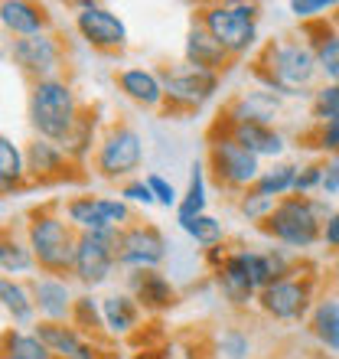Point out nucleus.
<instances>
[{
  "mask_svg": "<svg viewBox=\"0 0 339 359\" xmlns=\"http://www.w3.org/2000/svg\"><path fill=\"white\" fill-rule=\"evenodd\" d=\"M0 20L10 33L29 39V36H43L46 29V10L36 7V4H27V0H4L0 4Z\"/></svg>",
  "mask_w": 339,
  "mask_h": 359,
  "instance_id": "aec40b11",
  "label": "nucleus"
},
{
  "mask_svg": "<svg viewBox=\"0 0 339 359\" xmlns=\"http://www.w3.org/2000/svg\"><path fill=\"white\" fill-rule=\"evenodd\" d=\"M29 236V248L36 262L46 271H66V268H76V252H78V238L72 236L69 222H62L59 216H49V212H36L33 222L27 229Z\"/></svg>",
  "mask_w": 339,
  "mask_h": 359,
  "instance_id": "20e7f679",
  "label": "nucleus"
},
{
  "mask_svg": "<svg viewBox=\"0 0 339 359\" xmlns=\"http://www.w3.org/2000/svg\"><path fill=\"white\" fill-rule=\"evenodd\" d=\"M98 170L102 177H127L144 163V141L134 128H114L98 147Z\"/></svg>",
  "mask_w": 339,
  "mask_h": 359,
  "instance_id": "1a4fd4ad",
  "label": "nucleus"
},
{
  "mask_svg": "<svg viewBox=\"0 0 339 359\" xmlns=\"http://www.w3.org/2000/svg\"><path fill=\"white\" fill-rule=\"evenodd\" d=\"M323 193L339 196V154H330V161L323 163Z\"/></svg>",
  "mask_w": 339,
  "mask_h": 359,
  "instance_id": "58836bf2",
  "label": "nucleus"
},
{
  "mask_svg": "<svg viewBox=\"0 0 339 359\" xmlns=\"http://www.w3.org/2000/svg\"><path fill=\"white\" fill-rule=\"evenodd\" d=\"M163 95L173 108H199L219 92V76L196 66H177L163 72Z\"/></svg>",
  "mask_w": 339,
  "mask_h": 359,
  "instance_id": "0eeeda50",
  "label": "nucleus"
},
{
  "mask_svg": "<svg viewBox=\"0 0 339 359\" xmlns=\"http://www.w3.org/2000/svg\"><path fill=\"white\" fill-rule=\"evenodd\" d=\"M232 137L254 157H277V154H284V137L268 124H232Z\"/></svg>",
  "mask_w": 339,
  "mask_h": 359,
  "instance_id": "5701e85b",
  "label": "nucleus"
},
{
  "mask_svg": "<svg viewBox=\"0 0 339 359\" xmlns=\"http://www.w3.org/2000/svg\"><path fill=\"white\" fill-rule=\"evenodd\" d=\"M313 337L326 346L330 353H339V301L326 297L313 307Z\"/></svg>",
  "mask_w": 339,
  "mask_h": 359,
  "instance_id": "393cba45",
  "label": "nucleus"
},
{
  "mask_svg": "<svg viewBox=\"0 0 339 359\" xmlns=\"http://www.w3.org/2000/svg\"><path fill=\"white\" fill-rule=\"evenodd\" d=\"M219 356L222 359H248L251 356V340L242 330H226L219 337Z\"/></svg>",
  "mask_w": 339,
  "mask_h": 359,
  "instance_id": "f704fd0d",
  "label": "nucleus"
},
{
  "mask_svg": "<svg viewBox=\"0 0 339 359\" xmlns=\"http://www.w3.org/2000/svg\"><path fill=\"white\" fill-rule=\"evenodd\" d=\"M131 291L144 311H167V307L177 304L173 284L157 271H134L131 274Z\"/></svg>",
  "mask_w": 339,
  "mask_h": 359,
  "instance_id": "6ab92c4d",
  "label": "nucleus"
},
{
  "mask_svg": "<svg viewBox=\"0 0 339 359\" xmlns=\"http://www.w3.org/2000/svg\"><path fill=\"white\" fill-rule=\"evenodd\" d=\"M10 59H13L27 76L36 79V82H46V79H53V72L59 69V43L49 36V33L29 36V39H13Z\"/></svg>",
  "mask_w": 339,
  "mask_h": 359,
  "instance_id": "4468645a",
  "label": "nucleus"
},
{
  "mask_svg": "<svg viewBox=\"0 0 339 359\" xmlns=\"http://www.w3.org/2000/svg\"><path fill=\"white\" fill-rule=\"evenodd\" d=\"M293 183H297V167H291V163H277V167H271V170L261 173V180L254 183V189L274 199V196H281V193H287V189H293Z\"/></svg>",
  "mask_w": 339,
  "mask_h": 359,
  "instance_id": "c756f323",
  "label": "nucleus"
},
{
  "mask_svg": "<svg viewBox=\"0 0 339 359\" xmlns=\"http://www.w3.org/2000/svg\"><path fill=\"white\" fill-rule=\"evenodd\" d=\"M274 118H277V98L268 92H248L228 108L232 124H268L271 128Z\"/></svg>",
  "mask_w": 339,
  "mask_h": 359,
  "instance_id": "4be33fe9",
  "label": "nucleus"
},
{
  "mask_svg": "<svg viewBox=\"0 0 339 359\" xmlns=\"http://www.w3.org/2000/svg\"><path fill=\"white\" fill-rule=\"evenodd\" d=\"M196 216H206V177H202V163L189 167V189L177 209L179 222H189V219H196Z\"/></svg>",
  "mask_w": 339,
  "mask_h": 359,
  "instance_id": "bb28decb",
  "label": "nucleus"
},
{
  "mask_svg": "<svg viewBox=\"0 0 339 359\" xmlns=\"http://www.w3.org/2000/svg\"><path fill=\"white\" fill-rule=\"evenodd\" d=\"M183 226V232H186L189 238H196L199 245H206V248H216L222 245V222L212 216H196V219H189V222H179Z\"/></svg>",
  "mask_w": 339,
  "mask_h": 359,
  "instance_id": "2f4dec72",
  "label": "nucleus"
},
{
  "mask_svg": "<svg viewBox=\"0 0 339 359\" xmlns=\"http://www.w3.org/2000/svg\"><path fill=\"white\" fill-rule=\"evenodd\" d=\"M323 187V167L320 163H310V167H303L297 170V183H293V193L303 196V193H310V189Z\"/></svg>",
  "mask_w": 339,
  "mask_h": 359,
  "instance_id": "4c0bfd02",
  "label": "nucleus"
},
{
  "mask_svg": "<svg viewBox=\"0 0 339 359\" xmlns=\"http://www.w3.org/2000/svg\"><path fill=\"white\" fill-rule=\"evenodd\" d=\"M76 27L98 49H121L127 43V29H124L121 17L111 13L108 7H102V4H82L76 17Z\"/></svg>",
  "mask_w": 339,
  "mask_h": 359,
  "instance_id": "ddd939ff",
  "label": "nucleus"
},
{
  "mask_svg": "<svg viewBox=\"0 0 339 359\" xmlns=\"http://www.w3.org/2000/svg\"><path fill=\"white\" fill-rule=\"evenodd\" d=\"M118 86H121V92L131 102L144 104V108H157L160 102H167L163 82L153 72H147V69H124L121 76H118Z\"/></svg>",
  "mask_w": 339,
  "mask_h": 359,
  "instance_id": "412c9836",
  "label": "nucleus"
},
{
  "mask_svg": "<svg viewBox=\"0 0 339 359\" xmlns=\"http://www.w3.org/2000/svg\"><path fill=\"white\" fill-rule=\"evenodd\" d=\"M69 222L82 232H111L127 219L124 199H104V196H76L66 206Z\"/></svg>",
  "mask_w": 339,
  "mask_h": 359,
  "instance_id": "9b49d317",
  "label": "nucleus"
},
{
  "mask_svg": "<svg viewBox=\"0 0 339 359\" xmlns=\"http://www.w3.org/2000/svg\"><path fill=\"white\" fill-rule=\"evenodd\" d=\"M317 66L333 86H339V36H323L317 39Z\"/></svg>",
  "mask_w": 339,
  "mask_h": 359,
  "instance_id": "72a5a7b5",
  "label": "nucleus"
},
{
  "mask_svg": "<svg viewBox=\"0 0 339 359\" xmlns=\"http://www.w3.org/2000/svg\"><path fill=\"white\" fill-rule=\"evenodd\" d=\"M4 359H53V353L36 333H7Z\"/></svg>",
  "mask_w": 339,
  "mask_h": 359,
  "instance_id": "c85d7f7f",
  "label": "nucleus"
},
{
  "mask_svg": "<svg viewBox=\"0 0 339 359\" xmlns=\"http://www.w3.org/2000/svg\"><path fill=\"white\" fill-rule=\"evenodd\" d=\"M27 161L36 177H49V173H59L66 167V151L53 141H33L27 151Z\"/></svg>",
  "mask_w": 339,
  "mask_h": 359,
  "instance_id": "cd10ccee",
  "label": "nucleus"
},
{
  "mask_svg": "<svg viewBox=\"0 0 339 359\" xmlns=\"http://www.w3.org/2000/svg\"><path fill=\"white\" fill-rule=\"evenodd\" d=\"M323 242L330 248H339V212L326 216V226H323Z\"/></svg>",
  "mask_w": 339,
  "mask_h": 359,
  "instance_id": "37998d69",
  "label": "nucleus"
},
{
  "mask_svg": "<svg viewBox=\"0 0 339 359\" xmlns=\"http://www.w3.org/2000/svg\"><path fill=\"white\" fill-rule=\"evenodd\" d=\"M219 291L226 297L228 304H235V307H248L254 301V294L258 287L251 284V274H248V265H245V252H235V255H228L222 265H219Z\"/></svg>",
  "mask_w": 339,
  "mask_h": 359,
  "instance_id": "2eb2a0df",
  "label": "nucleus"
},
{
  "mask_svg": "<svg viewBox=\"0 0 339 359\" xmlns=\"http://www.w3.org/2000/svg\"><path fill=\"white\" fill-rule=\"evenodd\" d=\"M264 69H258V76L268 82V88L284 95H293L307 88L317 76V53L300 43H277V46L264 49Z\"/></svg>",
  "mask_w": 339,
  "mask_h": 359,
  "instance_id": "f03ea898",
  "label": "nucleus"
},
{
  "mask_svg": "<svg viewBox=\"0 0 339 359\" xmlns=\"http://www.w3.org/2000/svg\"><path fill=\"white\" fill-rule=\"evenodd\" d=\"M0 297H4V311H7L17 323L33 320V313H36V297H33L23 284L4 278V281H0Z\"/></svg>",
  "mask_w": 339,
  "mask_h": 359,
  "instance_id": "a878e982",
  "label": "nucleus"
},
{
  "mask_svg": "<svg viewBox=\"0 0 339 359\" xmlns=\"http://www.w3.org/2000/svg\"><path fill=\"white\" fill-rule=\"evenodd\" d=\"M238 209H242L248 219H268L274 212V199L264 196V193H258V189H251V193L242 196V206Z\"/></svg>",
  "mask_w": 339,
  "mask_h": 359,
  "instance_id": "e433bc0d",
  "label": "nucleus"
},
{
  "mask_svg": "<svg viewBox=\"0 0 339 359\" xmlns=\"http://www.w3.org/2000/svg\"><path fill=\"white\" fill-rule=\"evenodd\" d=\"M336 281H339V265H336Z\"/></svg>",
  "mask_w": 339,
  "mask_h": 359,
  "instance_id": "a18cd8bd",
  "label": "nucleus"
},
{
  "mask_svg": "<svg viewBox=\"0 0 339 359\" xmlns=\"http://www.w3.org/2000/svg\"><path fill=\"white\" fill-rule=\"evenodd\" d=\"M33 297H36V311L43 313V317H49L53 323L66 320L69 313L76 311V297L69 291V284L53 278V274L33 278Z\"/></svg>",
  "mask_w": 339,
  "mask_h": 359,
  "instance_id": "dca6fc26",
  "label": "nucleus"
},
{
  "mask_svg": "<svg viewBox=\"0 0 339 359\" xmlns=\"http://www.w3.org/2000/svg\"><path fill=\"white\" fill-rule=\"evenodd\" d=\"M254 17H258L254 4H212L202 10V29H209L232 56H242L258 39Z\"/></svg>",
  "mask_w": 339,
  "mask_h": 359,
  "instance_id": "39448f33",
  "label": "nucleus"
},
{
  "mask_svg": "<svg viewBox=\"0 0 339 359\" xmlns=\"http://www.w3.org/2000/svg\"><path fill=\"white\" fill-rule=\"evenodd\" d=\"M72 323L82 327V330H98L104 323V317L98 313L92 297H76V311H72Z\"/></svg>",
  "mask_w": 339,
  "mask_h": 359,
  "instance_id": "c9c22d12",
  "label": "nucleus"
},
{
  "mask_svg": "<svg viewBox=\"0 0 339 359\" xmlns=\"http://www.w3.org/2000/svg\"><path fill=\"white\" fill-rule=\"evenodd\" d=\"M121 196H124V199H131V203H144V206L157 203L153 189L147 187V180H134V183H127V187L121 189Z\"/></svg>",
  "mask_w": 339,
  "mask_h": 359,
  "instance_id": "ea45409f",
  "label": "nucleus"
},
{
  "mask_svg": "<svg viewBox=\"0 0 339 359\" xmlns=\"http://www.w3.org/2000/svg\"><path fill=\"white\" fill-rule=\"evenodd\" d=\"M228 56H232V53H228L209 29H202V27L189 29V36H186V62L189 66L206 69V72H216L219 76V69H226Z\"/></svg>",
  "mask_w": 339,
  "mask_h": 359,
  "instance_id": "a211bd4d",
  "label": "nucleus"
},
{
  "mask_svg": "<svg viewBox=\"0 0 339 359\" xmlns=\"http://www.w3.org/2000/svg\"><path fill=\"white\" fill-rule=\"evenodd\" d=\"M264 232H271L277 242L291 248H310L323 238V226H320V212L310 199L303 196H291L281 199L274 212L264 219Z\"/></svg>",
  "mask_w": 339,
  "mask_h": 359,
  "instance_id": "7ed1b4c3",
  "label": "nucleus"
},
{
  "mask_svg": "<svg viewBox=\"0 0 339 359\" xmlns=\"http://www.w3.org/2000/svg\"><path fill=\"white\" fill-rule=\"evenodd\" d=\"M36 337L49 346V353L56 359H95V350L78 337L76 327H66V323H36Z\"/></svg>",
  "mask_w": 339,
  "mask_h": 359,
  "instance_id": "f3484780",
  "label": "nucleus"
},
{
  "mask_svg": "<svg viewBox=\"0 0 339 359\" xmlns=\"http://www.w3.org/2000/svg\"><path fill=\"white\" fill-rule=\"evenodd\" d=\"M33 248H27L23 242L17 238H4V245H0V268L4 274H23L33 268Z\"/></svg>",
  "mask_w": 339,
  "mask_h": 359,
  "instance_id": "7c9ffc66",
  "label": "nucleus"
},
{
  "mask_svg": "<svg viewBox=\"0 0 339 359\" xmlns=\"http://www.w3.org/2000/svg\"><path fill=\"white\" fill-rule=\"evenodd\" d=\"M209 161H212V170H216V177L222 180V183L238 187V189L254 187L264 173L261 167H258V157L248 154L242 144H235L232 134L212 141V147H209Z\"/></svg>",
  "mask_w": 339,
  "mask_h": 359,
  "instance_id": "6e6552de",
  "label": "nucleus"
},
{
  "mask_svg": "<svg viewBox=\"0 0 339 359\" xmlns=\"http://www.w3.org/2000/svg\"><path fill=\"white\" fill-rule=\"evenodd\" d=\"M323 10H330V0H293L291 4L293 17H317Z\"/></svg>",
  "mask_w": 339,
  "mask_h": 359,
  "instance_id": "79ce46f5",
  "label": "nucleus"
},
{
  "mask_svg": "<svg viewBox=\"0 0 339 359\" xmlns=\"http://www.w3.org/2000/svg\"><path fill=\"white\" fill-rule=\"evenodd\" d=\"M102 317L104 327L114 333V337H127V333L137 327V317H141V304L131 294H111L102 301Z\"/></svg>",
  "mask_w": 339,
  "mask_h": 359,
  "instance_id": "b1692460",
  "label": "nucleus"
},
{
  "mask_svg": "<svg viewBox=\"0 0 339 359\" xmlns=\"http://www.w3.org/2000/svg\"><path fill=\"white\" fill-rule=\"evenodd\" d=\"M20 180H23V157L10 137H0V183H4V189H10Z\"/></svg>",
  "mask_w": 339,
  "mask_h": 359,
  "instance_id": "473e14b6",
  "label": "nucleus"
},
{
  "mask_svg": "<svg viewBox=\"0 0 339 359\" xmlns=\"http://www.w3.org/2000/svg\"><path fill=\"white\" fill-rule=\"evenodd\" d=\"M258 304L274 320H300L307 313V307H310V284L293 281V278H281V281L268 284L258 294Z\"/></svg>",
  "mask_w": 339,
  "mask_h": 359,
  "instance_id": "f8f14e48",
  "label": "nucleus"
},
{
  "mask_svg": "<svg viewBox=\"0 0 339 359\" xmlns=\"http://www.w3.org/2000/svg\"><path fill=\"white\" fill-rule=\"evenodd\" d=\"M29 121L43 141L66 144L78 124V104L72 86L62 79L36 82L29 92Z\"/></svg>",
  "mask_w": 339,
  "mask_h": 359,
  "instance_id": "f257e3e1",
  "label": "nucleus"
},
{
  "mask_svg": "<svg viewBox=\"0 0 339 359\" xmlns=\"http://www.w3.org/2000/svg\"><path fill=\"white\" fill-rule=\"evenodd\" d=\"M167 258V242L153 226H131L118 236V265L153 271Z\"/></svg>",
  "mask_w": 339,
  "mask_h": 359,
  "instance_id": "9d476101",
  "label": "nucleus"
},
{
  "mask_svg": "<svg viewBox=\"0 0 339 359\" xmlns=\"http://www.w3.org/2000/svg\"><path fill=\"white\" fill-rule=\"evenodd\" d=\"M147 187L153 189V196H157V203H163V206H177V189H173V183H167L163 177L151 173V177H147Z\"/></svg>",
  "mask_w": 339,
  "mask_h": 359,
  "instance_id": "a19ab883",
  "label": "nucleus"
},
{
  "mask_svg": "<svg viewBox=\"0 0 339 359\" xmlns=\"http://www.w3.org/2000/svg\"><path fill=\"white\" fill-rule=\"evenodd\" d=\"M131 359H157L153 353H137V356H131Z\"/></svg>",
  "mask_w": 339,
  "mask_h": 359,
  "instance_id": "c03bdc74",
  "label": "nucleus"
},
{
  "mask_svg": "<svg viewBox=\"0 0 339 359\" xmlns=\"http://www.w3.org/2000/svg\"><path fill=\"white\" fill-rule=\"evenodd\" d=\"M118 262V229L111 232H82L78 236V252H76V268L78 281L88 287H98L108 281L111 265Z\"/></svg>",
  "mask_w": 339,
  "mask_h": 359,
  "instance_id": "423d86ee",
  "label": "nucleus"
}]
</instances>
